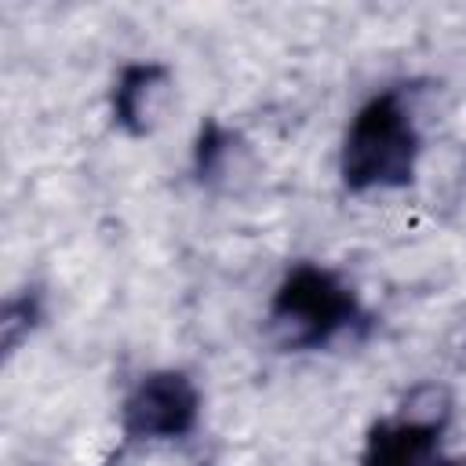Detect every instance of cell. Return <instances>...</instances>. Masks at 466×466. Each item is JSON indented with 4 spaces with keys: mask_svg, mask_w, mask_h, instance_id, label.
<instances>
[{
    "mask_svg": "<svg viewBox=\"0 0 466 466\" xmlns=\"http://www.w3.org/2000/svg\"><path fill=\"white\" fill-rule=\"evenodd\" d=\"M422 135L400 87L368 98L346 127L342 182L353 193L400 189L415 175Z\"/></svg>",
    "mask_w": 466,
    "mask_h": 466,
    "instance_id": "1",
    "label": "cell"
},
{
    "mask_svg": "<svg viewBox=\"0 0 466 466\" xmlns=\"http://www.w3.org/2000/svg\"><path fill=\"white\" fill-rule=\"evenodd\" d=\"M353 324H360L357 295L331 269L313 262L295 266L269 302V331L284 350L331 346L350 335Z\"/></svg>",
    "mask_w": 466,
    "mask_h": 466,
    "instance_id": "2",
    "label": "cell"
},
{
    "mask_svg": "<svg viewBox=\"0 0 466 466\" xmlns=\"http://www.w3.org/2000/svg\"><path fill=\"white\" fill-rule=\"evenodd\" d=\"M200 419V393L182 371L146 375L120 408V430L127 441H178Z\"/></svg>",
    "mask_w": 466,
    "mask_h": 466,
    "instance_id": "3",
    "label": "cell"
},
{
    "mask_svg": "<svg viewBox=\"0 0 466 466\" xmlns=\"http://www.w3.org/2000/svg\"><path fill=\"white\" fill-rule=\"evenodd\" d=\"M171 98H175L171 69L160 62H138L127 66L113 87V116L127 135L142 138L164 120Z\"/></svg>",
    "mask_w": 466,
    "mask_h": 466,
    "instance_id": "4",
    "label": "cell"
},
{
    "mask_svg": "<svg viewBox=\"0 0 466 466\" xmlns=\"http://www.w3.org/2000/svg\"><path fill=\"white\" fill-rule=\"evenodd\" d=\"M441 433L393 415L368 433L360 466H441Z\"/></svg>",
    "mask_w": 466,
    "mask_h": 466,
    "instance_id": "5",
    "label": "cell"
},
{
    "mask_svg": "<svg viewBox=\"0 0 466 466\" xmlns=\"http://www.w3.org/2000/svg\"><path fill=\"white\" fill-rule=\"evenodd\" d=\"M193 164H197V178L204 186L233 189V182L248 178L251 153H248V146L240 142L237 131L208 120L200 127V138H197V149H193Z\"/></svg>",
    "mask_w": 466,
    "mask_h": 466,
    "instance_id": "6",
    "label": "cell"
},
{
    "mask_svg": "<svg viewBox=\"0 0 466 466\" xmlns=\"http://www.w3.org/2000/svg\"><path fill=\"white\" fill-rule=\"evenodd\" d=\"M451 408H455L451 390H448L444 382H433V379H430V382H415V386L400 397L397 419L415 422V426H430V430H444L448 419H451Z\"/></svg>",
    "mask_w": 466,
    "mask_h": 466,
    "instance_id": "7",
    "label": "cell"
},
{
    "mask_svg": "<svg viewBox=\"0 0 466 466\" xmlns=\"http://www.w3.org/2000/svg\"><path fill=\"white\" fill-rule=\"evenodd\" d=\"M441 466H466V462H441Z\"/></svg>",
    "mask_w": 466,
    "mask_h": 466,
    "instance_id": "8",
    "label": "cell"
}]
</instances>
